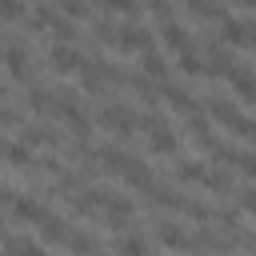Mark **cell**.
<instances>
[{"mask_svg": "<svg viewBox=\"0 0 256 256\" xmlns=\"http://www.w3.org/2000/svg\"><path fill=\"white\" fill-rule=\"evenodd\" d=\"M96 120H100V128H108L116 140H132V132L140 128V116H136L128 104H120V100H108Z\"/></svg>", "mask_w": 256, "mask_h": 256, "instance_id": "6da1fadb", "label": "cell"}, {"mask_svg": "<svg viewBox=\"0 0 256 256\" xmlns=\"http://www.w3.org/2000/svg\"><path fill=\"white\" fill-rule=\"evenodd\" d=\"M140 128L148 132V152H156V156H172L176 152V136H172V128H168V120L160 112H144Z\"/></svg>", "mask_w": 256, "mask_h": 256, "instance_id": "7a4b0ae2", "label": "cell"}, {"mask_svg": "<svg viewBox=\"0 0 256 256\" xmlns=\"http://www.w3.org/2000/svg\"><path fill=\"white\" fill-rule=\"evenodd\" d=\"M116 48L120 52H152L156 48V36H152V28H144V24H120L116 28Z\"/></svg>", "mask_w": 256, "mask_h": 256, "instance_id": "3957f363", "label": "cell"}, {"mask_svg": "<svg viewBox=\"0 0 256 256\" xmlns=\"http://www.w3.org/2000/svg\"><path fill=\"white\" fill-rule=\"evenodd\" d=\"M100 212H104V224H108L112 232H124V228L132 224V216H136V204H132L128 196H120V192H108V204H104Z\"/></svg>", "mask_w": 256, "mask_h": 256, "instance_id": "277c9868", "label": "cell"}, {"mask_svg": "<svg viewBox=\"0 0 256 256\" xmlns=\"http://www.w3.org/2000/svg\"><path fill=\"white\" fill-rule=\"evenodd\" d=\"M220 36H224L228 48H252V44H256V24H252V20L224 16V20H220Z\"/></svg>", "mask_w": 256, "mask_h": 256, "instance_id": "5b68a950", "label": "cell"}, {"mask_svg": "<svg viewBox=\"0 0 256 256\" xmlns=\"http://www.w3.org/2000/svg\"><path fill=\"white\" fill-rule=\"evenodd\" d=\"M80 64H84V56H80L72 44H52V48H48V68H52L56 76L80 72Z\"/></svg>", "mask_w": 256, "mask_h": 256, "instance_id": "8992f818", "label": "cell"}, {"mask_svg": "<svg viewBox=\"0 0 256 256\" xmlns=\"http://www.w3.org/2000/svg\"><path fill=\"white\" fill-rule=\"evenodd\" d=\"M104 56H88L84 64H80V88L88 92V96H108V88H104V64H100Z\"/></svg>", "mask_w": 256, "mask_h": 256, "instance_id": "52a82bcc", "label": "cell"}, {"mask_svg": "<svg viewBox=\"0 0 256 256\" xmlns=\"http://www.w3.org/2000/svg\"><path fill=\"white\" fill-rule=\"evenodd\" d=\"M184 128H188V136H192L204 152H216V148H220V140H216V132H212V120H208V116L192 112V116H184Z\"/></svg>", "mask_w": 256, "mask_h": 256, "instance_id": "ba28073f", "label": "cell"}, {"mask_svg": "<svg viewBox=\"0 0 256 256\" xmlns=\"http://www.w3.org/2000/svg\"><path fill=\"white\" fill-rule=\"evenodd\" d=\"M212 160H216V164H232V168H240L244 176H256V152H244V148L220 144V148L212 152Z\"/></svg>", "mask_w": 256, "mask_h": 256, "instance_id": "9c48e42d", "label": "cell"}, {"mask_svg": "<svg viewBox=\"0 0 256 256\" xmlns=\"http://www.w3.org/2000/svg\"><path fill=\"white\" fill-rule=\"evenodd\" d=\"M28 64H32V60H28V52H24L16 40H8V52H4V68H8V80H28V84H36Z\"/></svg>", "mask_w": 256, "mask_h": 256, "instance_id": "30bf717a", "label": "cell"}, {"mask_svg": "<svg viewBox=\"0 0 256 256\" xmlns=\"http://www.w3.org/2000/svg\"><path fill=\"white\" fill-rule=\"evenodd\" d=\"M4 160H8V168L40 172V156H32V148H28L24 140H8V144H4Z\"/></svg>", "mask_w": 256, "mask_h": 256, "instance_id": "8fae6325", "label": "cell"}, {"mask_svg": "<svg viewBox=\"0 0 256 256\" xmlns=\"http://www.w3.org/2000/svg\"><path fill=\"white\" fill-rule=\"evenodd\" d=\"M156 240L164 248H172V252H192V236L172 220H156Z\"/></svg>", "mask_w": 256, "mask_h": 256, "instance_id": "7c38bea8", "label": "cell"}, {"mask_svg": "<svg viewBox=\"0 0 256 256\" xmlns=\"http://www.w3.org/2000/svg\"><path fill=\"white\" fill-rule=\"evenodd\" d=\"M160 40H164V48H172L176 56L192 48V32H188L180 20H164V24H160Z\"/></svg>", "mask_w": 256, "mask_h": 256, "instance_id": "4fadbf2b", "label": "cell"}, {"mask_svg": "<svg viewBox=\"0 0 256 256\" xmlns=\"http://www.w3.org/2000/svg\"><path fill=\"white\" fill-rule=\"evenodd\" d=\"M208 116L216 120V124H224V128H236L240 124V108L232 104V100H220V96H208Z\"/></svg>", "mask_w": 256, "mask_h": 256, "instance_id": "5bb4252c", "label": "cell"}, {"mask_svg": "<svg viewBox=\"0 0 256 256\" xmlns=\"http://www.w3.org/2000/svg\"><path fill=\"white\" fill-rule=\"evenodd\" d=\"M228 84H232V92H236L248 108H256V76H252L248 68H236V72L228 76Z\"/></svg>", "mask_w": 256, "mask_h": 256, "instance_id": "9a60e30c", "label": "cell"}, {"mask_svg": "<svg viewBox=\"0 0 256 256\" xmlns=\"http://www.w3.org/2000/svg\"><path fill=\"white\" fill-rule=\"evenodd\" d=\"M148 200H152V204H164V208H172V212H184V208H188V200H184L172 184H152V188H148Z\"/></svg>", "mask_w": 256, "mask_h": 256, "instance_id": "2e32d148", "label": "cell"}, {"mask_svg": "<svg viewBox=\"0 0 256 256\" xmlns=\"http://www.w3.org/2000/svg\"><path fill=\"white\" fill-rule=\"evenodd\" d=\"M40 240H44V244H68V240H72V228L64 224V216L52 212V216L40 224Z\"/></svg>", "mask_w": 256, "mask_h": 256, "instance_id": "e0dca14e", "label": "cell"}, {"mask_svg": "<svg viewBox=\"0 0 256 256\" xmlns=\"http://www.w3.org/2000/svg\"><path fill=\"white\" fill-rule=\"evenodd\" d=\"M4 256H48L44 244H32V240H20L16 232L4 236Z\"/></svg>", "mask_w": 256, "mask_h": 256, "instance_id": "ac0fdd59", "label": "cell"}, {"mask_svg": "<svg viewBox=\"0 0 256 256\" xmlns=\"http://www.w3.org/2000/svg\"><path fill=\"white\" fill-rule=\"evenodd\" d=\"M124 180H128V188H136V192H148V188L156 184V176H152V168H148L144 160H136V164L124 172Z\"/></svg>", "mask_w": 256, "mask_h": 256, "instance_id": "d6986e66", "label": "cell"}, {"mask_svg": "<svg viewBox=\"0 0 256 256\" xmlns=\"http://www.w3.org/2000/svg\"><path fill=\"white\" fill-rule=\"evenodd\" d=\"M184 4H188V12H192L196 20H216V24H220V20L228 16L224 4H216V0H184Z\"/></svg>", "mask_w": 256, "mask_h": 256, "instance_id": "ffe728a7", "label": "cell"}, {"mask_svg": "<svg viewBox=\"0 0 256 256\" xmlns=\"http://www.w3.org/2000/svg\"><path fill=\"white\" fill-rule=\"evenodd\" d=\"M140 72L152 76V80H164V76H168V60H164V52H156V48L144 52V56H140Z\"/></svg>", "mask_w": 256, "mask_h": 256, "instance_id": "44dd1931", "label": "cell"}, {"mask_svg": "<svg viewBox=\"0 0 256 256\" xmlns=\"http://www.w3.org/2000/svg\"><path fill=\"white\" fill-rule=\"evenodd\" d=\"M68 252H72V256H100V240H96V236H88V232H72Z\"/></svg>", "mask_w": 256, "mask_h": 256, "instance_id": "7402d4cb", "label": "cell"}, {"mask_svg": "<svg viewBox=\"0 0 256 256\" xmlns=\"http://www.w3.org/2000/svg\"><path fill=\"white\" fill-rule=\"evenodd\" d=\"M176 64H180V72H184V76H204V68H208V64H204V52H196V48L180 52V56H176Z\"/></svg>", "mask_w": 256, "mask_h": 256, "instance_id": "603a6c76", "label": "cell"}, {"mask_svg": "<svg viewBox=\"0 0 256 256\" xmlns=\"http://www.w3.org/2000/svg\"><path fill=\"white\" fill-rule=\"evenodd\" d=\"M176 180H188V184H204L208 180V168L200 160H180L176 164Z\"/></svg>", "mask_w": 256, "mask_h": 256, "instance_id": "cb8c5ba5", "label": "cell"}, {"mask_svg": "<svg viewBox=\"0 0 256 256\" xmlns=\"http://www.w3.org/2000/svg\"><path fill=\"white\" fill-rule=\"evenodd\" d=\"M144 252H148V244L136 232H120L116 236V256H144Z\"/></svg>", "mask_w": 256, "mask_h": 256, "instance_id": "d4e9b609", "label": "cell"}, {"mask_svg": "<svg viewBox=\"0 0 256 256\" xmlns=\"http://www.w3.org/2000/svg\"><path fill=\"white\" fill-rule=\"evenodd\" d=\"M204 188H208V192H216V196L232 192V176L224 172V164H220V168H208V180H204Z\"/></svg>", "mask_w": 256, "mask_h": 256, "instance_id": "484cf974", "label": "cell"}, {"mask_svg": "<svg viewBox=\"0 0 256 256\" xmlns=\"http://www.w3.org/2000/svg\"><path fill=\"white\" fill-rule=\"evenodd\" d=\"M96 4H100V8H108V12H120V16H128V20H132V16H140V8H144L140 0H96Z\"/></svg>", "mask_w": 256, "mask_h": 256, "instance_id": "4316f807", "label": "cell"}, {"mask_svg": "<svg viewBox=\"0 0 256 256\" xmlns=\"http://www.w3.org/2000/svg\"><path fill=\"white\" fill-rule=\"evenodd\" d=\"M184 216H188V220H196V224H208V220H216V208H208V204H200V200H188Z\"/></svg>", "mask_w": 256, "mask_h": 256, "instance_id": "83f0119b", "label": "cell"}, {"mask_svg": "<svg viewBox=\"0 0 256 256\" xmlns=\"http://www.w3.org/2000/svg\"><path fill=\"white\" fill-rule=\"evenodd\" d=\"M216 228L220 232H240V212L236 208H216Z\"/></svg>", "mask_w": 256, "mask_h": 256, "instance_id": "f1b7e54d", "label": "cell"}, {"mask_svg": "<svg viewBox=\"0 0 256 256\" xmlns=\"http://www.w3.org/2000/svg\"><path fill=\"white\" fill-rule=\"evenodd\" d=\"M92 36H96L100 44H112V48H116V28H112L108 20H96V24H92Z\"/></svg>", "mask_w": 256, "mask_h": 256, "instance_id": "f546056e", "label": "cell"}, {"mask_svg": "<svg viewBox=\"0 0 256 256\" xmlns=\"http://www.w3.org/2000/svg\"><path fill=\"white\" fill-rule=\"evenodd\" d=\"M0 8H4V24H8V28L24 16V0H0Z\"/></svg>", "mask_w": 256, "mask_h": 256, "instance_id": "4dcf8cb0", "label": "cell"}, {"mask_svg": "<svg viewBox=\"0 0 256 256\" xmlns=\"http://www.w3.org/2000/svg\"><path fill=\"white\" fill-rule=\"evenodd\" d=\"M60 12L72 16V20H84V16H88V4H84V0H60Z\"/></svg>", "mask_w": 256, "mask_h": 256, "instance_id": "1f68e13d", "label": "cell"}, {"mask_svg": "<svg viewBox=\"0 0 256 256\" xmlns=\"http://www.w3.org/2000/svg\"><path fill=\"white\" fill-rule=\"evenodd\" d=\"M240 208H244V212H256V184L240 188Z\"/></svg>", "mask_w": 256, "mask_h": 256, "instance_id": "d6a6232c", "label": "cell"}, {"mask_svg": "<svg viewBox=\"0 0 256 256\" xmlns=\"http://www.w3.org/2000/svg\"><path fill=\"white\" fill-rule=\"evenodd\" d=\"M236 4H244V8H252V12H256V0H236Z\"/></svg>", "mask_w": 256, "mask_h": 256, "instance_id": "836d02e7", "label": "cell"}, {"mask_svg": "<svg viewBox=\"0 0 256 256\" xmlns=\"http://www.w3.org/2000/svg\"><path fill=\"white\" fill-rule=\"evenodd\" d=\"M100 256H104V252H100Z\"/></svg>", "mask_w": 256, "mask_h": 256, "instance_id": "e575fe53", "label": "cell"}]
</instances>
